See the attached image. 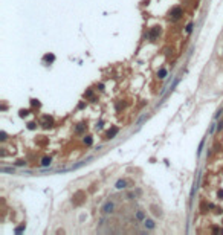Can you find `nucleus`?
<instances>
[{"label": "nucleus", "mask_w": 223, "mask_h": 235, "mask_svg": "<svg viewBox=\"0 0 223 235\" xmlns=\"http://www.w3.org/2000/svg\"><path fill=\"white\" fill-rule=\"evenodd\" d=\"M217 197L220 198V200H223V189H218V192H217Z\"/></svg>", "instance_id": "nucleus-17"}, {"label": "nucleus", "mask_w": 223, "mask_h": 235, "mask_svg": "<svg viewBox=\"0 0 223 235\" xmlns=\"http://www.w3.org/2000/svg\"><path fill=\"white\" fill-rule=\"evenodd\" d=\"M31 104H32V105H37V107H40V103H38V99H31Z\"/></svg>", "instance_id": "nucleus-18"}, {"label": "nucleus", "mask_w": 223, "mask_h": 235, "mask_svg": "<svg viewBox=\"0 0 223 235\" xmlns=\"http://www.w3.org/2000/svg\"><path fill=\"white\" fill-rule=\"evenodd\" d=\"M25 163H26L25 160H17V165H19V166H23Z\"/></svg>", "instance_id": "nucleus-23"}, {"label": "nucleus", "mask_w": 223, "mask_h": 235, "mask_svg": "<svg viewBox=\"0 0 223 235\" xmlns=\"http://www.w3.org/2000/svg\"><path fill=\"white\" fill-rule=\"evenodd\" d=\"M41 125L44 127V128H51L52 125H53V121H52V118H49V116H44L43 118V124Z\"/></svg>", "instance_id": "nucleus-4"}, {"label": "nucleus", "mask_w": 223, "mask_h": 235, "mask_svg": "<svg viewBox=\"0 0 223 235\" xmlns=\"http://www.w3.org/2000/svg\"><path fill=\"white\" fill-rule=\"evenodd\" d=\"M159 34H160V28L159 26H153V28L150 29V32H148V38L151 40V41H154V40L159 37Z\"/></svg>", "instance_id": "nucleus-2"}, {"label": "nucleus", "mask_w": 223, "mask_h": 235, "mask_svg": "<svg viewBox=\"0 0 223 235\" xmlns=\"http://www.w3.org/2000/svg\"><path fill=\"white\" fill-rule=\"evenodd\" d=\"M217 130H218V131H220V130H223V122H222V121L217 124Z\"/></svg>", "instance_id": "nucleus-21"}, {"label": "nucleus", "mask_w": 223, "mask_h": 235, "mask_svg": "<svg viewBox=\"0 0 223 235\" xmlns=\"http://www.w3.org/2000/svg\"><path fill=\"white\" fill-rule=\"evenodd\" d=\"M118 131H119L118 127H113L112 130H109V131H107V139H113V137L118 134Z\"/></svg>", "instance_id": "nucleus-5"}, {"label": "nucleus", "mask_w": 223, "mask_h": 235, "mask_svg": "<svg viewBox=\"0 0 223 235\" xmlns=\"http://www.w3.org/2000/svg\"><path fill=\"white\" fill-rule=\"evenodd\" d=\"M151 211H153V214H154L156 217H160V215H162V211H160V208H158L156 205H151Z\"/></svg>", "instance_id": "nucleus-8"}, {"label": "nucleus", "mask_w": 223, "mask_h": 235, "mask_svg": "<svg viewBox=\"0 0 223 235\" xmlns=\"http://www.w3.org/2000/svg\"><path fill=\"white\" fill-rule=\"evenodd\" d=\"M51 160H52L51 157H43V160H41V165H43V166H49V165H51Z\"/></svg>", "instance_id": "nucleus-10"}, {"label": "nucleus", "mask_w": 223, "mask_h": 235, "mask_svg": "<svg viewBox=\"0 0 223 235\" xmlns=\"http://www.w3.org/2000/svg\"><path fill=\"white\" fill-rule=\"evenodd\" d=\"M28 128H29V130H34V128H35V124H34V122L28 124Z\"/></svg>", "instance_id": "nucleus-22"}, {"label": "nucleus", "mask_w": 223, "mask_h": 235, "mask_svg": "<svg viewBox=\"0 0 223 235\" xmlns=\"http://www.w3.org/2000/svg\"><path fill=\"white\" fill-rule=\"evenodd\" d=\"M113 209H115L113 202H107V203H104V206H102V212H104V214H112Z\"/></svg>", "instance_id": "nucleus-3"}, {"label": "nucleus", "mask_w": 223, "mask_h": 235, "mask_svg": "<svg viewBox=\"0 0 223 235\" xmlns=\"http://www.w3.org/2000/svg\"><path fill=\"white\" fill-rule=\"evenodd\" d=\"M84 128H86V125H84V124H78L77 128H75V131H77V133H83Z\"/></svg>", "instance_id": "nucleus-11"}, {"label": "nucleus", "mask_w": 223, "mask_h": 235, "mask_svg": "<svg viewBox=\"0 0 223 235\" xmlns=\"http://www.w3.org/2000/svg\"><path fill=\"white\" fill-rule=\"evenodd\" d=\"M115 186H116V189H124V188H127V182L121 179V180L116 182V185H115Z\"/></svg>", "instance_id": "nucleus-7"}, {"label": "nucleus", "mask_w": 223, "mask_h": 235, "mask_svg": "<svg viewBox=\"0 0 223 235\" xmlns=\"http://www.w3.org/2000/svg\"><path fill=\"white\" fill-rule=\"evenodd\" d=\"M182 15H184V11H182L180 6H176V8H173V9L170 11V19H171L173 21L179 20Z\"/></svg>", "instance_id": "nucleus-1"}, {"label": "nucleus", "mask_w": 223, "mask_h": 235, "mask_svg": "<svg viewBox=\"0 0 223 235\" xmlns=\"http://www.w3.org/2000/svg\"><path fill=\"white\" fill-rule=\"evenodd\" d=\"M144 226L147 229H154V221L153 220H144Z\"/></svg>", "instance_id": "nucleus-9"}, {"label": "nucleus", "mask_w": 223, "mask_h": 235, "mask_svg": "<svg viewBox=\"0 0 223 235\" xmlns=\"http://www.w3.org/2000/svg\"><path fill=\"white\" fill-rule=\"evenodd\" d=\"M191 31H193V23H190L188 26H186V32H188V34H190V32H191Z\"/></svg>", "instance_id": "nucleus-20"}, {"label": "nucleus", "mask_w": 223, "mask_h": 235, "mask_svg": "<svg viewBox=\"0 0 223 235\" xmlns=\"http://www.w3.org/2000/svg\"><path fill=\"white\" fill-rule=\"evenodd\" d=\"M92 142H93V139H92L90 136H86V137H84V144H86V145H92Z\"/></svg>", "instance_id": "nucleus-13"}, {"label": "nucleus", "mask_w": 223, "mask_h": 235, "mask_svg": "<svg viewBox=\"0 0 223 235\" xmlns=\"http://www.w3.org/2000/svg\"><path fill=\"white\" fill-rule=\"evenodd\" d=\"M0 136H2V137H0L2 140H6V133L5 131H0Z\"/></svg>", "instance_id": "nucleus-19"}, {"label": "nucleus", "mask_w": 223, "mask_h": 235, "mask_svg": "<svg viewBox=\"0 0 223 235\" xmlns=\"http://www.w3.org/2000/svg\"><path fill=\"white\" fill-rule=\"evenodd\" d=\"M23 230H25V223L21 224V226H19V228L15 229V234H21V232H23Z\"/></svg>", "instance_id": "nucleus-14"}, {"label": "nucleus", "mask_w": 223, "mask_h": 235, "mask_svg": "<svg viewBox=\"0 0 223 235\" xmlns=\"http://www.w3.org/2000/svg\"><path fill=\"white\" fill-rule=\"evenodd\" d=\"M158 77H159V78H165V77H167V70H165V69H160L159 72H158Z\"/></svg>", "instance_id": "nucleus-12"}, {"label": "nucleus", "mask_w": 223, "mask_h": 235, "mask_svg": "<svg viewBox=\"0 0 223 235\" xmlns=\"http://www.w3.org/2000/svg\"><path fill=\"white\" fill-rule=\"evenodd\" d=\"M29 115V110H20V118H25Z\"/></svg>", "instance_id": "nucleus-15"}, {"label": "nucleus", "mask_w": 223, "mask_h": 235, "mask_svg": "<svg viewBox=\"0 0 223 235\" xmlns=\"http://www.w3.org/2000/svg\"><path fill=\"white\" fill-rule=\"evenodd\" d=\"M43 61H47V63H53L55 61V55L53 54H46L43 57Z\"/></svg>", "instance_id": "nucleus-6"}, {"label": "nucleus", "mask_w": 223, "mask_h": 235, "mask_svg": "<svg viewBox=\"0 0 223 235\" xmlns=\"http://www.w3.org/2000/svg\"><path fill=\"white\" fill-rule=\"evenodd\" d=\"M136 218H139V220H144V212H138V214H136Z\"/></svg>", "instance_id": "nucleus-16"}]
</instances>
